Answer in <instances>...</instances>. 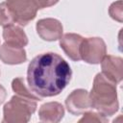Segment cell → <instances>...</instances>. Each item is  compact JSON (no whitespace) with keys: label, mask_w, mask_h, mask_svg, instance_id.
I'll list each match as a JSON object with an SVG mask.
<instances>
[{"label":"cell","mask_w":123,"mask_h":123,"mask_svg":"<svg viewBox=\"0 0 123 123\" xmlns=\"http://www.w3.org/2000/svg\"><path fill=\"white\" fill-rule=\"evenodd\" d=\"M72 70L60 55L47 52L36 56L27 69V82L39 97L59 95L69 84Z\"/></svg>","instance_id":"obj_1"},{"label":"cell","mask_w":123,"mask_h":123,"mask_svg":"<svg viewBox=\"0 0 123 123\" xmlns=\"http://www.w3.org/2000/svg\"><path fill=\"white\" fill-rule=\"evenodd\" d=\"M91 108L105 116L115 114L119 109L116 84L102 73L96 74L89 93Z\"/></svg>","instance_id":"obj_2"},{"label":"cell","mask_w":123,"mask_h":123,"mask_svg":"<svg viewBox=\"0 0 123 123\" xmlns=\"http://www.w3.org/2000/svg\"><path fill=\"white\" fill-rule=\"evenodd\" d=\"M37 101L19 95H13L3 108L2 122L27 123L37 110Z\"/></svg>","instance_id":"obj_3"},{"label":"cell","mask_w":123,"mask_h":123,"mask_svg":"<svg viewBox=\"0 0 123 123\" xmlns=\"http://www.w3.org/2000/svg\"><path fill=\"white\" fill-rule=\"evenodd\" d=\"M13 22L26 26L37 16V7L34 0H6Z\"/></svg>","instance_id":"obj_4"},{"label":"cell","mask_w":123,"mask_h":123,"mask_svg":"<svg viewBox=\"0 0 123 123\" xmlns=\"http://www.w3.org/2000/svg\"><path fill=\"white\" fill-rule=\"evenodd\" d=\"M107 54V46L102 37H93L83 39L80 55L81 60L90 64H98Z\"/></svg>","instance_id":"obj_5"},{"label":"cell","mask_w":123,"mask_h":123,"mask_svg":"<svg viewBox=\"0 0 123 123\" xmlns=\"http://www.w3.org/2000/svg\"><path fill=\"white\" fill-rule=\"evenodd\" d=\"M65 107L73 115H81L91 109L89 93L86 89H74L65 99Z\"/></svg>","instance_id":"obj_6"},{"label":"cell","mask_w":123,"mask_h":123,"mask_svg":"<svg viewBox=\"0 0 123 123\" xmlns=\"http://www.w3.org/2000/svg\"><path fill=\"white\" fill-rule=\"evenodd\" d=\"M38 37L46 41H55L62 37L63 27L60 20L56 18H42L36 24Z\"/></svg>","instance_id":"obj_7"},{"label":"cell","mask_w":123,"mask_h":123,"mask_svg":"<svg viewBox=\"0 0 123 123\" xmlns=\"http://www.w3.org/2000/svg\"><path fill=\"white\" fill-rule=\"evenodd\" d=\"M101 69L105 77L117 85L123 77V60L121 57L106 55L101 61Z\"/></svg>","instance_id":"obj_8"},{"label":"cell","mask_w":123,"mask_h":123,"mask_svg":"<svg viewBox=\"0 0 123 123\" xmlns=\"http://www.w3.org/2000/svg\"><path fill=\"white\" fill-rule=\"evenodd\" d=\"M84 37L75 33H67L60 38V46L66 56L74 62L81 61L80 49Z\"/></svg>","instance_id":"obj_9"},{"label":"cell","mask_w":123,"mask_h":123,"mask_svg":"<svg viewBox=\"0 0 123 123\" xmlns=\"http://www.w3.org/2000/svg\"><path fill=\"white\" fill-rule=\"evenodd\" d=\"M64 115V108L59 102H47L40 106L38 117L42 122L58 123Z\"/></svg>","instance_id":"obj_10"},{"label":"cell","mask_w":123,"mask_h":123,"mask_svg":"<svg viewBox=\"0 0 123 123\" xmlns=\"http://www.w3.org/2000/svg\"><path fill=\"white\" fill-rule=\"evenodd\" d=\"M2 35L5 42L11 46L24 48V46H26L29 42L28 37L24 30L20 26H17L13 23L5 26Z\"/></svg>","instance_id":"obj_11"},{"label":"cell","mask_w":123,"mask_h":123,"mask_svg":"<svg viewBox=\"0 0 123 123\" xmlns=\"http://www.w3.org/2000/svg\"><path fill=\"white\" fill-rule=\"evenodd\" d=\"M0 60L6 64H20L27 61V53L24 48L11 46L5 42L0 46Z\"/></svg>","instance_id":"obj_12"},{"label":"cell","mask_w":123,"mask_h":123,"mask_svg":"<svg viewBox=\"0 0 123 123\" xmlns=\"http://www.w3.org/2000/svg\"><path fill=\"white\" fill-rule=\"evenodd\" d=\"M12 90L19 96L29 98L35 101H41L42 98L39 97L37 94H36L32 88L29 86V85L26 83V80L23 77H17L14 78L12 82Z\"/></svg>","instance_id":"obj_13"},{"label":"cell","mask_w":123,"mask_h":123,"mask_svg":"<svg viewBox=\"0 0 123 123\" xmlns=\"http://www.w3.org/2000/svg\"><path fill=\"white\" fill-rule=\"evenodd\" d=\"M84 115H83V117L79 120V122L81 123V122H85V123H86V122H108L109 121V119H108V117L107 116H105L104 114H102V113H100L99 111H86V112H84L83 113Z\"/></svg>","instance_id":"obj_14"},{"label":"cell","mask_w":123,"mask_h":123,"mask_svg":"<svg viewBox=\"0 0 123 123\" xmlns=\"http://www.w3.org/2000/svg\"><path fill=\"white\" fill-rule=\"evenodd\" d=\"M13 19L11 14V12L6 4V2L0 3V26H7L10 24H12Z\"/></svg>","instance_id":"obj_15"},{"label":"cell","mask_w":123,"mask_h":123,"mask_svg":"<svg viewBox=\"0 0 123 123\" xmlns=\"http://www.w3.org/2000/svg\"><path fill=\"white\" fill-rule=\"evenodd\" d=\"M109 13L112 19L122 22V0L113 2L109 8Z\"/></svg>","instance_id":"obj_16"},{"label":"cell","mask_w":123,"mask_h":123,"mask_svg":"<svg viewBox=\"0 0 123 123\" xmlns=\"http://www.w3.org/2000/svg\"><path fill=\"white\" fill-rule=\"evenodd\" d=\"M37 9H45L56 5L60 0H34Z\"/></svg>","instance_id":"obj_17"},{"label":"cell","mask_w":123,"mask_h":123,"mask_svg":"<svg viewBox=\"0 0 123 123\" xmlns=\"http://www.w3.org/2000/svg\"><path fill=\"white\" fill-rule=\"evenodd\" d=\"M6 97H7V90L2 85H0V105L4 103Z\"/></svg>","instance_id":"obj_18"}]
</instances>
